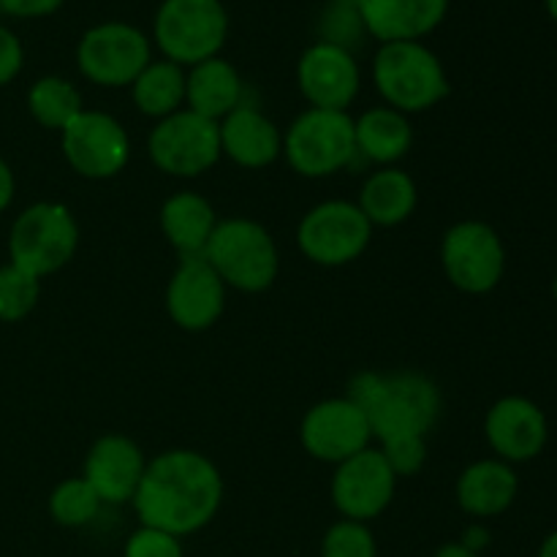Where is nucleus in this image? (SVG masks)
<instances>
[{"mask_svg": "<svg viewBox=\"0 0 557 557\" xmlns=\"http://www.w3.org/2000/svg\"><path fill=\"white\" fill-rule=\"evenodd\" d=\"M221 500L223 479L210 457L190 449H169L147 462L131 504L141 525L183 539L210 525Z\"/></svg>", "mask_w": 557, "mask_h": 557, "instance_id": "nucleus-1", "label": "nucleus"}, {"mask_svg": "<svg viewBox=\"0 0 557 557\" xmlns=\"http://www.w3.org/2000/svg\"><path fill=\"white\" fill-rule=\"evenodd\" d=\"M348 397L364 411L373 438H428L441 417V392L422 373H362L348 386Z\"/></svg>", "mask_w": 557, "mask_h": 557, "instance_id": "nucleus-2", "label": "nucleus"}, {"mask_svg": "<svg viewBox=\"0 0 557 557\" xmlns=\"http://www.w3.org/2000/svg\"><path fill=\"white\" fill-rule=\"evenodd\" d=\"M373 82L386 107L403 114L428 112L451 90L444 63L422 41L381 44L373 60Z\"/></svg>", "mask_w": 557, "mask_h": 557, "instance_id": "nucleus-3", "label": "nucleus"}, {"mask_svg": "<svg viewBox=\"0 0 557 557\" xmlns=\"http://www.w3.org/2000/svg\"><path fill=\"white\" fill-rule=\"evenodd\" d=\"M205 259L218 272L226 288L245 294H259L275 283L281 270V256L272 234L250 218L218 221Z\"/></svg>", "mask_w": 557, "mask_h": 557, "instance_id": "nucleus-4", "label": "nucleus"}, {"mask_svg": "<svg viewBox=\"0 0 557 557\" xmlns=\"http://www.w3.org/2000/svg\"><path fill=\"white\" fill-rule=\"evenodd\" d=\"M79 248V226L71 210L58 201H38L20 212L9 234L11 264L44 275L63 270Z\"/></svg>", "mask_w": 557, "mask_h": 557, "instance_id": "nucleus-5", "label": "nucleus"}, {"mask_svg": "<svg viewBox=\"0 0 557 557\" xmlns=\"http://www.w3.org/2000/svg\"><path fill=\"white\" fill-rule=\"evenodd\" d=\"M152 36L166 60L190 69L218 58L228 36V14L221 0H163Z\"/></svg>", "mask_w": 557, "mask_h": 557, "instance_id": "nucleus-6", "label": "nucleus"}, {"mask_svg": "<svg viewBox=\"0 0 557 557\" xmlns=\"http://www.w3.org/2000/svg\"><path fill=\"white\" fill-rule=\"evenodd\" d=\"M283 156L288 166L302 177H332L357 156L354 120L348 117V112L305 109L283 136Z\"/></svg>", "mask_w": 557, "mask_h": 557, "instance_id": "nucleus-7", "label": "nucleus"}, {"mask_svg": "<svg viewBox=\"0 0 557 557\" xmlns=\"http://www.w3.org/2000/svg\"><path fill=\"white\" fill-rule=\"evenodd\" d=\"M373 226L354 201H321L305 212L297 228V243L305 259L319 267H343L368 250Z\"/></svg>", "mask_w": 557, "mask_h": 557, "instance_id": "nucleus-8", "label": "nucleus"}, {"mask_svg": "<svg viewBox=\"0 0 557 557\" xmlns=\"http://www.w3.org/2000/svg\"><path fill=\"white\" fill-rule=\"evenodd\" d=\"M152 63L150 38L128 22H101L79 38L76 65L82 76L101 87L134 85Z\"/></svg>", "mask_w": 557, "mask_h": 557, "instance_id": "nucleus-9", "label": "nucleus"}, {"mask_svg": "<svg viewBox=\"0 0 557 557\" xmlns=\"http://www.w3.org/2000/svg\"><path fill=\"white\" fill-rule=\"evenodd\" d=\"M441 267L460 292L490 294L504 281V239L484 221L455 223L441 239Z\"/></svg>", "mask_w": 557, "mask_h": 557, "instance_id": "nucleus-10", "label": "nucleus"}, {"mask_svg": "<svg viewBox=\"0 0 557 557\" xmlns=\"http://www.w3.org/2000/svg\"><path fill=\"white\" fill-rule=\"evenodd\" d=\"M152 163L172 177H199L218 163L221 152V128L215 120H207L190 109L158 120L147 141Z\"/></svg>", "mask_w": 557, "mask_h": 557, "instance_id": "nucleus-11", "label": "nucleus"}, {"mask_svg": "<svg viewBox=\"0 0 557 557\" xmlns=\"http://www.w3.org/2000/svg\"><path fill=\"white\" fill-rule=\"evenodd\" d=\"M60 134L65 161L79 177L109 180L123 172L131 158L128 134L107 112L82 109Z\"/></svg>", "mask_w": 557, "mask_h": 557, "instance_id": "nucleus-12", "label": "nucleus"}, {"mask_svg": "<svg viewBox=\"0 0 557 557\" xmlns=\"http://www.w3.org/2000/svg\"><path fill=\"white\" fill-rule=\"evenodd\" d=\"M397 473L381 455V449H362L335 468L332 476V504L343 520L368 522L384 515L395 498Z\"/></svg>", "mask_w": 557, "mask_h": 557, "instance_id": "nucleus-13", "label": "nucleus"}, {"mask_svg": "<svg viewBox=\"0 0 557 557\" xmlns=\"http://www.w3.org/2000/svg\"><path fill=\"white\" fill-rule=\"evenodd\" d=\"M305 451L321 462L341 466L348 457L368 449L373 433H370L368 417L351 397H330L321 400L305 413L299 428Z\"/></svg>", "mask_w": 557, "mask_h": 557, "instance_id": "nucleus-14", "label": "nucleus"}, {"mask_svg": "<svg viewBox=\"0 0 557 557\" xmlns=\"http://www.w3.org/2000/svg\"><path fill=\"white\" fill-rule=\"evenodd\" d=\"M297 85L305 101L313 109L346 112L359 96L362 74L351 49L332 41H319L308 47L297 65Z\"/></svg>", "mask_w": 557, "mask_h": 557, "instance_id": "nucleus-15", "label": "nucleus"}, {"mask_svg": "<svg viewBox=\"0 0 557 557\" xmlns=\"http://www.w3.org/2000/svg\"><path fill=\"white\" fill-rule=\"evenodd\" d=\"M226 283L207 264L205 256L180 259L166 288L169 319L185 332H205L223 315Z\"/></svg>", "mask_w": 557, "mask_h": 557, "instance_id": "nucleus-16", "label": "nucleus"}, {"mask_svg": "<svg viewBox=\"0 0 557 557\" xmlns=\"http://www.w3.org/2000/svg\"><path fill=\"white\" fill-rule=\"evenodd\" d=\"M484 435L498 460L509 466L531 462L542 455L549 441L547 413L528 397H500L484 417Z\"/></svg>", "mask_w": 557, "mask_h": 557, "instance_id": "nucleus-17", "label": "nucleus"}, {"mask_svg": "<svg viewBox=\"0 0 557 557\" xmlns=\"http://www.w3.org/2000/svg\"><path fill=\"white\" fill-rule=\"evenodd\" d=\"M147 460L139 446L125 435H103L92 444L85 460V479L101 504H128L139 490Z\"/></svg>", "mask_w": 557, "mask_h": 557, "instance_id": "nucleus-18", "label": "nucleus"}, {"mask_svg": "<svg viewBox=\"0 0 557 557\" xmlns=\"http://www.w3.org/2000/svg\"><path fill=\"white\" fill-rule=\"evenodd\" d=\"M362 27L381 44L422 41L444 22L449 0H354Z\"/></svg>", "mask_w": 557, "mask_h": 557, "instance_id": "nucleus-19", "label": "nucleus"}, {"mask_svg": "<svg viewBox=\"0 0 557 557\" xmlns=\"http://www.w3.org/2000/svg\"><path fill=\"white\" fill-rule=\"evenodd\" d=\"M218 128H221V152L237 166L264 169L275 163L277 156H283V134L256 107L239 103L218 123Z\"/></svg>", "mask_w": 557, "mask_h": 557, "instance_id": "nucleus-20", "label": "nucleus"}, {"mask_svg": "<svg viewBox=\"0 0 557 557\" xmlns=\"http://www.w3.org/2000/svg\"><path fill=\"white\" fill-rule=\"evenodd\" d=\"M520 493V479H517L515 466L498 460H479L468 466L457 479V504L466 515L487 520L498 517L515 504Z\"/></svg>", "mask_w": 557, "mask_h": 557, "instance_id": "nucleus-21", "label": "nucleus"}, {"mask_svg": "<svg viewBox=\"0 0 557 557\" xmlns=\"http://www.w3.org/2000/svg\"><path fill=\"white\" fill-rule=\"evenodd\" d=\"M243 103V79L223 58H210L185 71V109L221 123Z\"/></svg>", "mask_w": 557, "mask_h": 557, "instance_id": "nucleus-22", "label": "nucleus"}, {"mask_svg": "<svg viewBox=\"0 0 557 557\" xmlns=\"http://www.w3.org/2000/svg\"><path fill=\"white\" fill-rule=\"evenodd\" d=\"M218 226L215 207L194 190H180L161 207V232L183 259L205 256L207 243Z\"/></svg>", "mask_w": 557, "mask_h": 557, "instance_id": "nucleus-23", "label": "nucleus"}, {"mask_svg": "<svg viewBox=\"0 0 557 557\" xmlns=\"http://www.w3.org/2000/svg\"><path fill=\"white\" fill-rule=\"evenodd\" d=\"M419 201L417 183L411 174L397 166H384L364 180L357 207L364 212L370 226H400L413 215Z\"/></svg>", "mask_w": 557, "mask_h": 557, "instance_id": "nucleus-24", "label": "nucleus"}, {"mask_svg": "<svg viewBox=\"0 0 557 557\" xmlns=\"http://www.w3.org/2000/svg\"><path fill=\"white\" fill-rule=\"evenodd\" d=\"M354 145L357 156L379 163V166H392L408 156L413 145V128L408 123V114L397 112L392 107L368 109L359 120H354Z\"/></svg>", "mask_w": 557, "mask_h": 557, "instance_id": "nucleus-25", "label": "nucleus"}, {"mask_svg": "<svg viewBox=\"0 0 557 557\" xmlns=\"http://www.w3.org/2000/svg\"><path fill=\"white\" fill-rule=\"evenodd\" d=\"M134 103L147 117L163 120L185 107V69L172 60H152L131 85Z\"/></svg>", "mask_w": 557, "mask_h": 557, "instance_id": "nucleus-26", "label": "nucleus"}, {"mask_svg": "<svg viewBox=\"0 0 557 557\" xmlns=\"http://www.w3.org/2000/svg\"><path fill=\"white\" fill-rule=\"evenodd\" d=\"M27 109H30L33 120L44 128L63 131L76 114L82 112V96L69 79L60 76H44L27 92Z\"/></svg>", "mask_w": 557, "mask_h": 557, "instance_id": "nucleus-27", "label": "nucleus"}, {"mask_svg": "<svg viewBox=\"0 0 557 557\" xmlns=\"http://www.w3.org/2000/svg\"><path fill=\"white\" fill-rule=\"evenodd\" d=\"M101 498L87 484L85 476H74L60 482L49 495V515L63 528H85L101 511Z\"/></svg>", "mask_w": 557, "mask_h": 557, "instance_id": "nucleus-28", "label": "nucleus"}, {"mask_svg": "<svg viewBox=\"0 0 557 557\" xmlns=\"http://www.w3.org/2000/svg\"><path fill=\"white\" fill-rule=\"evenodd\" d=\"M41 297V283L36 275L9 264L0 267V321L14 324L27 319Z\"/></svg>", "mask_w": 557, "mask_h": 557, "instance_id": "nucleus-29", "label": "nucleus"}, {"mask_svg": "<svg viewBox=\"0 0 557 557\" xmlns=\"http://www.w3.org/2000/svg\"><path fill=\"white\" fill-rule=\"evenodd\" d=\"M375 536L368 522L341 520L326 531L321 542V557H375Z\"/></svg>", "mask_w": 557, "mask_h": 557, "instance_id": "nucleus-30", "label": "nucleus"}, {"mask_svg": "<svg viewBox=\"0 0 557 557\" xmlns=\"http://www.w3.org/2000/svg\"><path fill=\"white\" fill-rule=\"evenodd\" d=\"M123 557H183V544L172 533L141 525L125 542Z\"/></svg>", "mask_w": 557, "mask_h": 557, "instance_id": "nucleus-31", "label": "nucleus"}, {"mask_svg": "<svg viewBox=\"0 0 557 557\" xmlns=\"http://www.w3.org/2000/svg\"><path fill=\"white\" fill-rule=\"evenodd\" d=\"M381 455L392 466L397 476H411L428 460V438H406L392 441V444L381 446Z\"/></svg>", "mask_w": 557, "mask_h": 557, "instance_id": "nucleus-32", "label": "nucleus"}, {"mask_svg": "<svg viewBox=\"0 0 557 557\" xmlns=\"http://www.w3.org/2000/svg\"><path fill=\"white\" fill-rule=\"evenodd\" d=\"M22 63H25V52H22L20 38L9 27L0 25V87L9 85L20 74Z\"/></svg>", "mask_w": 557, "mask_h": 557, "instance_id": "nucleus-33", "label": "nucleus"}, {"mask_svg": "<svg viewBox=\"0 0 557 557\" xmlns=\"http://www.w3.org/2000/svg\"><path fill=\"white\" fill-rule=\"evenodd\" d=\"M65 0H0V11L11 16H22V20H33V16H49L63 5Z\"/></svg>", "mask_w": 557, "mask_h": 557, "instance_id": "nucleus-34", "label": "nucleus"}, {"mask_svg": "<svg viewBox=\"0 0 557 557\" xmlns=\"http://www.w3.org/2000/svg\"><path fill=\"white\" fill-rule=\"evenodd\" d=\"M14 188H16L14 172H11L9 163L0 158V212H3L5 207L11 205V199H14Z\"/></svg>", "mask_w": 557, "mask_h": 557, "instance_id": "nucleus-35", "label": "nucleus"}, {"mask_svg": "<svg viewBox=\"0 0 557 557\" xmlns=\"http://www.w3.org/2000/svg\"><path fill=\"white\" fill-rule=\"evenodd\" d=\"M487 542H490V533L484 531V528H471V531H468V536H466V547L468 549H473V553L479 555V549L482 547H487Z\"/></svg>", "mask_w": 557, "mask_h": 557, "instance_id": "nucleus-36", "label": "nucleus"}, {"mask_svg": "<svg viewBox=\"0 0 557 557\" xmlns=\"http://www.w3.org/2000/svg\"><path fill=\"white\" fill-rule=\"evenodd\" d=\"M433 557H479L473 549H468L462 542H451V544H444V547L438 549Z\"/></svg>", "mask_w": 557, "mask_h": 557, "instance_id": "nucleus-37", "label": "nucleus"}, {"mask_svg": "<svg viewBox=\"0 0 557 557\" xmlns=\"http://www.w3.org/2000/svg\"><path fill=\"white\" fill-rule=\"evenodd\" d=\"M536 557H557V531H553L547 539H544Z\"/></svg>", "mask_w": 557, "mask_h": 557, "instance_id": "nucleus-38", "label": "nucleus"}, {"mask_svg": "<svg viewBox=\"0 0 557 557\" xmlns=\"http://www.w3.org/2000/svg\"><path fill=\"white\" fill-rule=\"evenodd\" d=\"M544 5H547L549 16H553V20L557 22V0H544Z\"/></svg>", "mask_w": 557, "mask_h": 557, "instance_id": "nucleus-39", "label": "nucleus"}, {"mask_svg": "<svg viewBox=\"0 0 557 557\" xmlns=\"http://www.w3.org/2000/svg\"><path fill=\"white\" fill-rule=\"evenodd\" d=\"M553 297L557 299V275H555V281H553Z\"/></svg>", "mask_w": 557, "mask_h": 557, "instance_id": "nucleus-40", "label": "nucleus"}]
</instances>
